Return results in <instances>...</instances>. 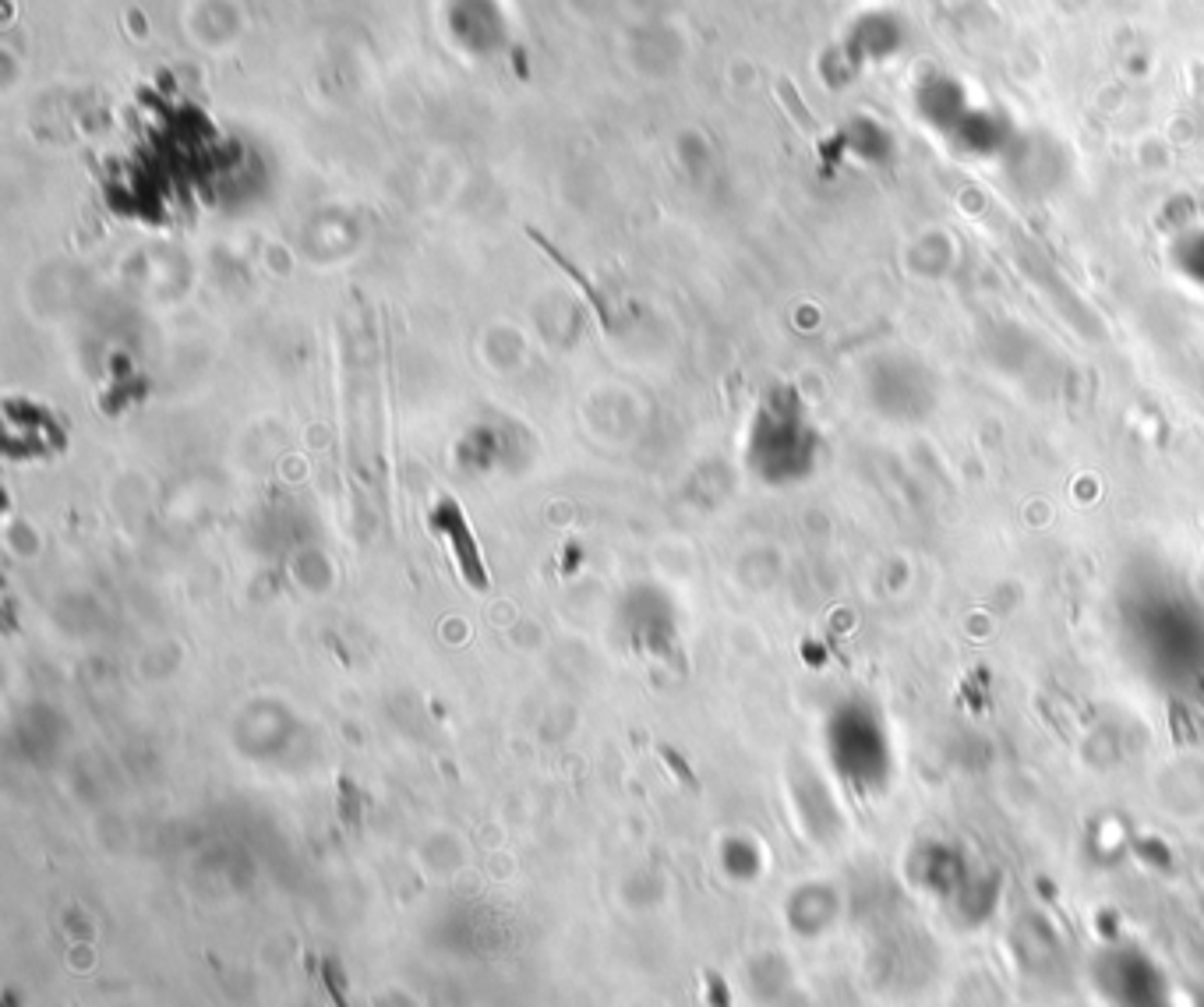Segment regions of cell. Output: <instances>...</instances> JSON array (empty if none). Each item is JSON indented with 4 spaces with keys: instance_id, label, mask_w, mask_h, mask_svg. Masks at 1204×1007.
Wrapping results in <instances>:
<instances>
[{
    "instance_id": "obj_1",
    "label": "cell",
    "mask_w": 1204,
    "mask_h": 1007,
    "mask_svg": "<svg viewBox=\"0 0 1204 1007\" xmlns=\"http://www.w3.org/2000/svg\"><path fill=\"white\" fill-rule=\"evenodd\" d=\"M435 524H442L445 530H449V541H456V552H459V566L463 573H467L470 587L484 590L488 576H484V566H481V555H477V548L470 545V530H467V520H463V513L453 499L442 502V510L435 516Z\"/></svg>"
}]
</instances>
